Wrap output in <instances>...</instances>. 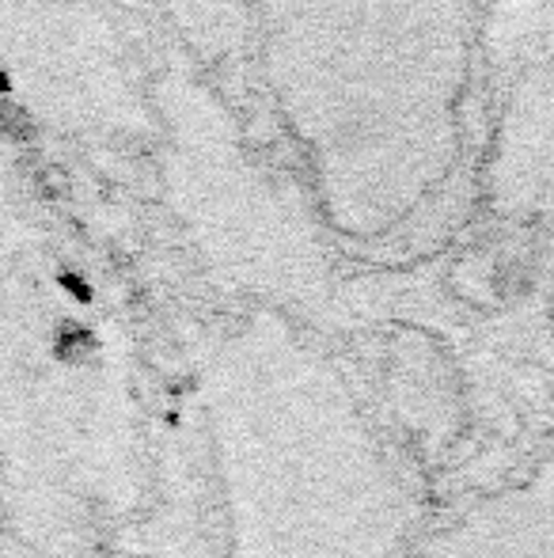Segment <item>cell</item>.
<instances>
[{"label": "cell", "instance_id": "obj_2", "mask_svg": "<svg viewBox=\"0 0 554 558\" xmlns=\"http://www.w3.org/2000/svg\"><path fill=\"white\" fill-rule=\"evenodd\" d=\"M467 217H554V0H482V99Z\"/></svg>", "mask_w": 554, "mask_h": 558}, {"label": "cell", "instance_id": "obj_1", "mask_svg": "<svg viewBox=\"0 0 554 558\" xmlns=\"http://www.w3.org/2000/svg\"><path fill=\"white\" fill-rule=\"evenodd\" d=\"M236 92L327 232L415 240L467 209L482 0H244Z\"/></svg>", "mask_w": 554, "mask_h": 558}]
</instances>
